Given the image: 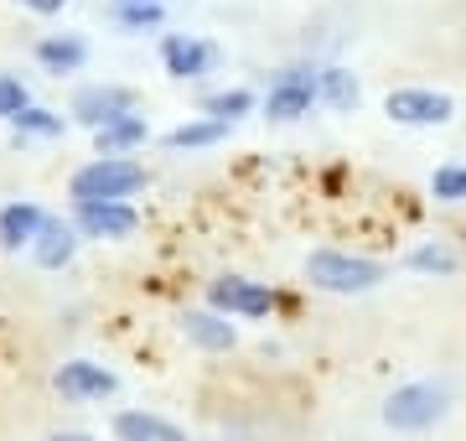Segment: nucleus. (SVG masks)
<instances>
[{"mask_svg": "<svg viewBox=\"0 0 466 441\" xmlns=\"http://www.w3.org/2000/svg\"><path fill=\"white\" fill-rule=\"evenodd\" d=\"M306 281L327 296H363V291L389 281V265L368 255H348V250H311L306 255Z\"/></svg>", "mask_w": 466, "mask_h": 441, "instance_id": "obj_1", "label": "nucleus"}, {"mask_svg": "<svg viewBox=\"0 0 466 441\" xmlns=\"http://www.w3.org/2000/svg\"><path fill=\"white\" fill-rule=\"evenodd\" d=\"M146 187V167L135 161V156H94L88 167L73 171V203H94V198H125L130 203L135 192Z\"/></svg>", "mask_w": 466, "mask_h": 441, "instance_id": "obj_2", "label": "nucleus"}, {"mask_svg": "<svg viewBox=\"0 0 466 441\" xmlns=\"http://www.w3.org/2000/svg\"><path fill=\"white\" fill-rule=\"evenodd\" d=\"M321 63H290V68H280L275 78H269L265 99H259V109H265V119H280V125H296V119H306L311 109L321 104V84H317Z\"/></svg>", "mask_w": 466, "mask_h": 441, "instance_id": "obj_3", "label": "nucleus"}, {"mask_svg": "<svg viewBox=\"0 0 466 441\" xmlns=\"http://www.w3.org/2000/svg\"><path fill=\"white\" fill-rule=\"evenodd\" d=\"M446 385H431V379H415V385H400V390L383 400V426L389 431H425L446 415Z\"/></svg>", "mask_w": 466, "mask_h": 441, "instance_id": "obj_4", "label": "nucleus"}, {"mask_svg": "<svg viewBox=\"0 0 466 441\" xmlns=\"http://www.w3.org/2000/svg\"><path fill=\"white\" fill-rule=\"evenodd\" d=\"M383 115L394 119V125H410V130H435V125H451L456 119V99H451L446 88H389V99H383Z\"/></svg>", "mask_w": 466, "mask_h": 441, "instance_id": "obj_5", "label": "nucleus"}, {"mask_svg": "<svg viewBox=\"0 0 466 441\" xmlns=\"http://www.w3.org/2000/svg\"><path fill=\"white\" fill-rule=\"evenodd\" d=\"M73 223H78L84 239L125 244V239H135V229H140V213H135V203H125V198H94V203H73Z\"/></svg>", "mask_w": 466, "mask_h": 441, "instance_id": "obj_6", "label": "nucleus"}, {"mask_svg": "<svg viewBox=\"0 0 466 441\" xmlns=\"http://www.w3.org/2000/svg\"><path fill=\"white\" fill-rule=\"evenodd\" d=\"M208 306L228 312V317H244V323H259V317L275 312V291L249 281V275H218L208 286Z\"/></svg>", "mask_w": 466, "mask_h": 441, "instance_id": "obj_7", "label": "nucleus"}, {"mask_svg": "<svg viewBox=\"0 0 466 441\" xmlns=\"http://www.w3.org/2000/svg\"><path fill=\"white\" fill-rule=\"evenodd\" d=\"M135 104H140V94L125 84H84L73 94V104H67V115L78 119L84 130H99V125H109L119 115H135Z\"/></svg>", "mask_w": 466, "mask_h": 441, "instance_id": "obj_8", "label": "nucleus"}, {"mask_svg": "<svg viewBox=\"0 0 466 441\" xmlns=\"http://www.w3.org/2000/svg\"><path fill=\"white\" fill-rule=\"evenodd\" d=\"M52 385H57V395H67V400H109V395L119 390L115 369H104L94 358H67L63 369L52 374Z\"/></svg>", "mask_w": 466, "mask_h": 441, "instance_id": "obj_9", "label": "nucleus"}, {"mask_svg": "<svg viewBox=\"0 0 466 441\" xmlns=\"http://www.w3.org/2000/svg\"><path fill=\"white\" fill-rule=\"evenodd\" d=\"M161 63H167L171 78H202V73L218 68V47L213 42H202V36H187V32H171L161 36Z\"/></svg>", "mask_w": 466, "mask_h": 441, "instance_id": "obj_10", "label": "nucleus"}, {"mask_svg": "<svg viewBox=\"0 0 466 441\" xmlns=\"http://www.w3.org/2000/svg\"><path fill=\"white\" fill-rule=\"evenodd\" d=\"M182 338L202 354H228L233 343H238V327L228 323V312H218V306H202V312H182Z\"/></svg>", "mask_w": 466, "mask_h": 441, "instance_id": "obj_11", "label": "nucleus"}, {"mask_svg": "<svg viewBox=\"0 0 466 441\" xmlns=\"http://www.w3.org/2000/svg\"><path fill=\"white\" fill-rule=\"evenodd\" d=\"M78 244H84V234H78L73 219H47L42 234L32 239V260L42 265V271H63L67 260L78 255Z\"/></svg>", "mask_w": 466, "mask_h": 441, "instance_id": "obj_12", "label": "nucleus"}, {"mask_svg": "<svg viewBox=\"0 0 466 441\" xmlns=\"http://www.w3.org/2000/svg\"><path fill=\"white\" fill-rule=\"evenodd\" d=\"M88 63V42L78 32H52L36 42V68L52 73V78H63V73H84Z\"/></svg>", "mask_w": 466, "mask_h": 441, "instance_id": "obj_13", "label": "nucleus"}, {"mask_svg": "<svg viewBox=\"0 0 466 441\" xmlns=\"http://www.w3.org/2000/svg\"><path fill=\"white\" fill-rule=\"evenodd\" d=\"M42 223H47V213L36 203H5L0 208V250L5 255H21V250H32V239L42 234Z\"/></svg>", "mask_w": 466, "mask_h": 441, "instance_id": "obj_14", "label": "nucleus"}, {"mask_svg": "<svg viewBox=\"0 0 466 441\" xmlns=\"http://www.w3.org/2000/svg\"><path fill=\"white\" fill-rule=\"evenodd\" d=\"M146 140H150L146 115H119V119H109V125L94 130V151L99 156H130V151H140Z\"/></svg>", "mask_w": 466, "mask_h": 441, "instance_id": "obj_15", "label": "nucleus"}, {"mask_svg": "<svg viewBox=\"0 0 466 441\" xmlns=\"http://www.w3.org/2000/svg\"><path fill=\"white\" fill-rule=\"evenodd\" d=\"M115 441H187V431L171 426L167 415H150V410H119Z\"/></svg>", "mask_w": 466, "mask_h": 441, "instance_id": "obj_16", "label": "nucleus"}, {"mask_svg": "<svg viewBox=\"0 0 466 441\" xmlns=\"http://www.w3.org/2000/svg\"><path fill=\"white\" fill-rule=\"evenodd\" d=\"M317 84H321V104H327V109H337V115H352V109L363 104V84H358L342 63H321Z\"/></svg>", "mask_w": 466, "mask_h": 441, "instance_id": "obj_17", "label": "nucleus"}, {"mask_svg": "<svg viewBox=\"0 0 466 441\" xmlns=\"http://www.w3.org/2000/svg\"><path fill=\"white\" fill-rule=\"evenodd\" d=\"M218 140H228V119L202 115V119L177 125V130L167 136V146H171V151H208V146H218Z\"/></svg>", "mask_w": 466, "mask_h": 441, "instance_id": "obj_18", "label": "nucleus"}, {"mask_svg": "<svg viewBox=\"0 0 466 441\" xmlns=\"http://www.w3.org/2000/svg\"><path fill=\"white\" fill-rule=\"evenodd\" d=\"M109 16H115V26H125V32H161L167 0H115Z\"/></svg>", "mask_w": 466, "mask_h": 441, "instance_id": "obj_19", "label": "nucleus"}, {"mask_svg": "<svg viewBox=\"0 0 466 441\" xmlns=\"http://www.w3.org/2000/svg\"><path fill=\"white\" fill-rule=\"evenodd\" d=\"M11 136H16V146L21 140H57L63 136V115H57V109H42V104H26V109L11 119Z\"/></svg>", "mask_w": 466, "mask_h": 441, "instance_id": "obj_20", "label": "nucleus"}, {"mask_svg": "<svg viewBox=\"0 0 466 441\" xmlns=\"http://www.w3.org/2000/svg\"><path fill=\"white\" fill-rule=\"evenodd\" d=\"M254 109V94L249 88H218V94H202V115H213V119H244Z\"/></svg>", "mask_w": 466, "mask_h": 441, "instance_id": "obj_21", "label": "nucleus"}, {"mask_svg": "<svg viewBox=\"0 0 466 441\" xmlns=\"http://www.w3.org/2000/svg\"><path fill=\"white\" fill-rule=\"evenodd\" d=\"M431 198L435 203H466V167L446 161V167L431 171Z\"/></svg>", "mask_w": 466, "mask_h": 441, "instance_id": "obj_22", "label": "nucleus"}, {"mask_svg": "<svg viewBox=\"0 0 466 441\" xmlns=\"http://www.w3.org/2000/svg\"><path fill=\"white\" fill-rule=\"evenodd\" d=\"M410 271H420V275H456V255H451L446 244H420V250H410Z\"/></svg>", "mask_w": 466, "mask_h": 441, "instance_id": "obj_23", "label": "nucleus"}, {"mask_svg": "<svg viewBox=\"0 0 466 441\" xmlns=\"http://www.w3.org/2000/svg\"><path fill=\"white\" fill-rule=\"evenodd\" d=\"M26 104H32V88L21 84L16 73H0V119L11 125V119H16L21 109H26Z\"/></svg>", "mask_w": 466, "mask_h": 441, "instance_id": "obj_24", "label": "nucleus"}, {"mask_svg": "<svg viewBox=\"0 0 466 441\" xmlns=\"http://www.w3.org/2000/svg\"><path fill=\"white\" fill-rule=\"evenodd\" d=\"M16 5H26L32 16H57V11H63L67 0H16Z\"/></svg>", "mask_w": 466, "mask_h": 441, "instance_id": "obj_25", "label": "nucleus"}, {"mask_svg": "<svg viewBox=\"0 0 466 441\" xmlns=\"http://www.w3.org/2000/svg\"><path fill=\"white\" fill-rule=\"evenodd\" d=\"M47 441H94V436H88V431H52Z\"/></svg>", "mask_w": 466, "mask_h": 441, "instance_id": "obj_26", "label": "nucleus"}]
</instances>
